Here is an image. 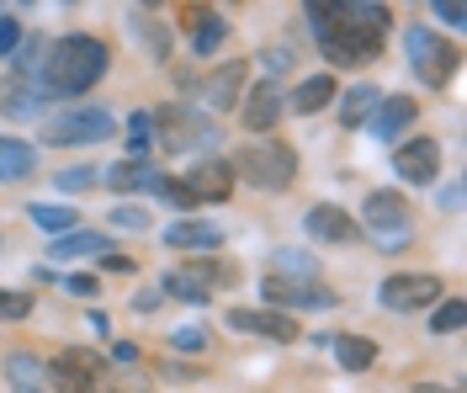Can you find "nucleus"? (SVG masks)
<instances>
[{
  "instance_id": "obj_1",
  "label": "nucleus",
  "mask_w": 467,
  "mask_h": 393,
  "mask_svg": "<svg viewBox=\"0 0 467 393\" xmlns=\"http://www.w3.org/2000/svg\"><path fill=\"white\" fill-rule=\"evenodd\" d=\"M308 22H314V37H319L324 59L346 64V69H361L382 54V32H388V5H372V0H350V5H324L314 0L308 5Z\"/></svg>"
},
{
  "instance_id": "obj_2",
  "label": "nucleus",
  "mask_w": 467,
  "mask_h": 393,
  "mask_svg": "<svg viewBox=\"0 0 467 393\" xmlns=\"http://www.w3.org/2000/svg\"><path fill=\"white\" fill-rule=\"evenodd\" d=\"M107 69H112V48L101 37H90V32H69V37H58L54 48H48L43 75H37V91H43V101L48 96L54 101H75L90 86H101Z\"/></svg>"
},
{
  "instance_id": "obj_3",
  "label": "nucleus",
  "mask_w": 467,
  "mask_h": 393,
  "mask_svg": "<svg viewBox=\"0 0 467 393\" xmlns=\"http://www.w3.org/2000/svg\"><path fill=\"white\" fill-rule=\"evenodd\" d=\"M234 176H244L261 191H287L292 176H297V150H292L287 139H255L250 150H239Z\"/></svg>"
},
{
  "instance_id": "obj_4",
  "label": "nucleus",
  "mask_w": 467,
  "mask_h": 393,
  "mask_svg": "<svg viewBox=\"0 0 467 393\" xmlns=\"http://www.w3.org/2000/svg\"><path fill=\"white\" fill-rule=\"evenodd\" d=\"M361 218H367V234L378 240V250H409L414 244V212L399 191H372Z\"/></svg>"
},
{
  "instance_id": "obj_5",
  "label": "nucleus",
  "mask_w": 467,
  "mask_h": 393,
  "mask_svg": "<svg viewBox=\"0 0 467 393\" xmlns=\"http://www.w3.org/2000/svg\"><path fill=\"white\" fill-rule=\"evenodd\" d=\"M154 128H160V139H165V150H175V154H186V150H213L218 144V122L213 118H202V112H192V107H160L154 112Z\"/></svg>"
},
{
  "instance_id": "obj_6",
  "label": "nucleus",
  "mask_w": 467,
  "mask_h": 393,
  "mask_svg": "<svg viewBox=\"0 0 467 393\" xmlns=\"http://www.w3.org/2000/svg\"><path fill=\"white\" fill-rule=\"evenodd\" d=\"M404 48H409V64H414V75L436 91V86H446L451 75H457V48L441 37V32L431 27H409L404 32Z\"/></svg>"
},
{
  "instance_id": "obj_7",
  "label": "nucleus",
  "mask_w": 467,
  "mask_h": 393,
  "mask_svg": "<svg viewBox=\"0 0 467 393\" xmlns=\"http://www.w3.org/2000/svg\"><path fill=\"white\" fill-rule=\"evenodd\" d=\"M117 122L107 107H69V112H58V118H43V139L48 144H96V139H107Z\"/></svg>"
},
{
  "instance_id": "obj_8",
  "label": "nucleus",
  "mask_w": 467,
  "mask_h": 393,
  "mask_svg": "<svg viewBox=\"0 0 467 393\" xmlns=\"http://www.w3.org/2000/svg\"><path fill=\"white\" fill-rule=\"evenodd\" d=\"M234 282H239V272L229 261H197V266H181L165 276V293L181 303H207L218 287H234Z\"/></svg>"
},
{
  "instance_id": "obj_9",
  "label": "nucleus",
  "mask_w": 467,
  "mask_h": 393,
  "mask_svg": "<svg viewBox=\"0 0 467 393\" xmlns=\"http://www.w3.org/2000/svg\"><path fill=\"white\" fill-rule=\"evenodd\" d=\"M378 303H382V308H393V314H420V308L441 303V276L436 272H399V276H388V282L378 287Z\"/></svg>"
},
{
  "instance_id": "obj_10",
  "label": "nucleus",
  "mask_w": 467,
  "mask_h": 393,
  "mask_svg": "<svg viewBox=\"0 0 467 393\" xmlns=\"http://www.w3.org/2000/svg\"><path fill=\"white\" fill-rule=\"evenodd\" d=\"M54 393H90L101 377H107V362L96 357V351H80V346H69V351H58L54 362Z\"/></svg>"
},
{
  "instance_id": "obj_11",
  "label": "nucleus",
  "mask_w": 467,
  "mask_h": 393,
  "mask_svg": "<svg viewBox=\"0 0 467 393\" xmlns=\"http://www.w3.org/2000/svg\"><path fill=\"white\" fill-rule=\"evenodd\" d=\"M393 171H399V181H409V186H431L441 176V144L436 139H404V144L393 150Z\"/></svg>"
},
{
  "instance_id": "obj_12",
  "label": "nucleus",
  "mask_w": 467,
  "mask_h": 393,
  "mask_svg": "<svg viewBox=\"0 0 467 393\" xmlns=\"http://www.w3.org/2000/svg\"><path fill=\"white\" fill-rule=\"evenodd\" d=\"M239 91H244V59L239 64H218L202 86H197V107H192V112L213 118V112H223V107H239Z\"/></svg>"
},
{
  "instance_id": "obj_13",
  "label": "nucleus",
  "mask_w": 467,
  "mask_h": 393,
  "mask_svg": "<svg viewBox=\"0 0 467 393\" xmlns=\"http://www.w3.org/2000/svg\"><path fill=\"white\" fill-rule=\"evenodd\" d=\"M261 298L282 308H329L335 293L324 282H292V276H261Z\"/></svg>"
},
{
  "instance_id": "obj_14",
  "label": "nucleus",
  "mask_w": 467,
  "mask_h": 393,
  "mask_svg": "<svg viewBox=\"0 0 467 393\" xmlns=\"http://www.w3.org/2000/svg\"><path fill=\"white\" fill-rule=\"evenodd\" d=\"M282 112H287V101H282V91H276L271 80H261V86H250V96H244V107H239V118H244V128H250L255 139H271V128L282 122Z\"/></svg>"
},
{
  "instance_id": "obj_15",
  "label": "nucleus",
  "mask_w": 467,
  "mask_h": 393,
  "mask_svg": "<svg viewBox=\"0 0 467 393\" xmlns=\"http://www.w3.org/2000/svg\"><path fill=\"white\" fill-rule=\"evenodd\" d=\"M229 325L239 335H265V340H276V346L297 340V319H287L282 308H234Z\"/></svg>"
},
{
  "instance_id": "obj_16",
  "label": "nucleus",
  "mask_w": 467,
  "mask_h": 393,
  "mask_svg": "<svg viewBox=\"0 0 467 393\" xmlns=\"http://www.w3.org/2000/svg\"><path fill=\"white\" fill-rule=\"evenodd\" d=\"M303 234L319 244H350L361 229H356V218H350L346 208H335V202H319V208H308V218H303Z\"/></svg>"
},
{
  "instance_id": "obj_17",
  "label": "nucleus",
  "mask_w": 467,
  "mask_h": 393,
  "mask_svg": "<svg viewBox=\"0 0 467 393\" xmlns=\"http://www.w3.org/2000/svg\"><path fill=\"white\" fill-rule=\"evenodd\" d=\"M186 191L197 197V202H229L234 197V165L229 160H202V165H192V176H181Z\"/></svg>"
},
{
  "instance_id": "obj_18",
  "label": "nucleus",
  "mask_w": 467,
  "mask_h": 393,
  "mask_svg": "<svg viewBox=\"0 0 467 393\" xmlns=\"http://www.w3.org/2000/svg\"><path fill=\"white\" fill-rule=\"evenodd\" d=\"M414 118H420L414 96H382L378 107H372V118H367V128L378 133L382 144H393L399 133H409V128H414Z\"/></svg>"
},
{
  "instance_id": "obj_19",
  "label": "nucleus",
  "mask_w": 467,
  "mask_h": 393,
  "mask_svg": "<svg viewBox=\"0 0 467 393\" xmlns=\"http://www.w3.org/2000/svg\"><path fill=\"white\" fill-rule=\"evenodd\" d=\"M160 240L171 244V250H218L223 244V229L218 223H202V218H175Z\"/></svg>"
},
{
  "instance_id": "obj_20",
  "label": "nucleus",
  "mask_w": 467,
  "mask_h": 393,
  "mask_svg": "<svg viewBox=\"0 0 467 393\" xmlns=\"http://www.w3.org/2000/svg\"><path fill=\"white\" fill-rule=\"evenodd\" d=\"M5 383H11V393H32V388L54 393V372H48V362H37L27 351H11L5 357Z\"/></svg>"
},
{
  "instance_id": "obj_21",
  "label": "nucleus",
  "mask_w": 467,
  "mask_h": 393,
  "mask_svg": "<svg viewBox=\"0 0 467 393\" xmlns=\"http://www.w3.org/2000/svg\"><path fill=\"white\" fill-rule=\"evenodd\" d=\"M54 261H80V255H112V234H96V229H69L64 240L48 244Z\"/></svg>"
},
{
  "instance_id": "obj_22",
  "label": "nucleus",
  "mask_w": 467,
  "mask_h": 393,
  "mask_svg": "<svg viewBox=\"0 0 467 393\" xmlns=\"http://www.w3.org/2000/svg\"><path fill=\"white\" fill-rule=\"evenodd\" d=\"M181 16H186L181 27L192 32V48H197L202 59L213 54V48H218V43H223V37H229V22H223L218 11H181Z\"/></svg>"
},
{
  "instance_id": "obj_23",
  "label": "nucleus",
  "mask_w": 467,
  "mask_h": 393,
  "mask_svg": "<svg viewBox=\"0 0 467 393\" xmlns=\"http://www.w3.org/2000/svg\"><path fill=\"white\" fill-rule=\"evenodd\" d=\"M324 107H335V75H308L297 91H292V112H303V118H314Z\"/></svg>"
},
{
  "instance_id": "obj_24",
  "label": "nucleus",
  "mask_w": 467,
  "mask_h": 393,
  "mask_svg": "<svg viewBox=\"0 0 467 393\" xmlns=\"http://www.w3.org/2000/svg\"><path fill=\"white\" fill-rule=\"evenodd\" d=\"M37 171V150L22 139H0V181H22Z\"/></svg>"
},
{
  "instance_id": "obj_25",
  "label": "nucleus",
  "mask_w": 467,
  "mask_h": 393,
  "mask_svg": "<svg viewBox=\"0 0 467 393\" xmlns=\"http://www.w3.org/2000/svg\"><path fill=\"white\" fill-rule=\"evenodd\" d=\"M335 362L346 367V372H367V367L378 362V346L367 335H340L335 340Z\"/></svg>"
},
{
  "instance_id": "obj_26",
  "label": "nucleus",
  "mask_w": 467,
  "mask_h": 393,
  "mask_svg": "<svg viewBox=\"0 0 467 393\" xmlns=\"http://www.w3.org/2000/svg\"><path fill=\"white\" fill-rule=\"evenodd\" d=\"M27 212H32V223H37L43 234H58V240H64L69 229H80V212H75V208H58V202H32Z\"/></svg>"
},
{
  "instance_id": "obj_27",
  "label": "nucleus",
  "mask_w": 467,
  "mask_h": 393,
  "mask_svg": "<svg viewBox=\"0 0 467 393\" xmlns=\"http://www.w3.org/2000/svg\"><path fill=\"white\" fill-rule=\"evenodd\" d=\"M37 107H43V91H37V86H16V80H11V86L0 91V112H5V118L32 122L37 118Z\"/></svg>"
},
{
  "instance_id": "obj_28",
  "label": "nucleus",
  "mask_w": 467,
  "mask_h": 393,
  "mask_svg": "<svg viewBox=\"0 0 467 393\" xmlns=\"http://www.w3.org/2000/svg\"><path fill=\"white\" fill-rule=\"evenodd\" d=\"M378 101H382L378 86H356V91H346V101H340V122H346V128H361V122L372 118Z\"/></svg>"
},
{
  "instance_id": "obj_29",
  "label": "nucleus",
  "mask_w": 467,
  "mask_h": 393,
  "mask_svg": "<svg viewBox=\"0 0 467 393\" xmlns=\"http://www.w3.org/2000/svg\"><path fill=\"white\" fill-rule=\"evenodd\" d=\"M96 393H154V383L139 367H107V377L96 383Z\"/></svg>"
},
{
  "instance_id": "obj_30",
  "label": "nucleus",
  "mask_w": 467,
  "mask_h": 393,
  "mask_svg": "<svg viewBox=\"0 0 467 393\" xmlns=\"http://www.w3.org/2000/svg\"><path fill=\"white\" fill-rule=\"evenodd\" d=\"M107 181H112V191H139V186H160V176L149 171L144 160H122Z\"/></svg>"
},
{
  "instance_id": "obj_31",
  "label": "nucleus",
  "mask_w": 467,
  "mask_h": 393,
  "mask_svg": "<svg viewBox=\"0 0 467 393\" xmlns=\"http://www.w3.org/2000/svg\"><path fill=\"white\" fill-rule=\"evenodd\" d=\"M276 266H282L292 282H319V266H314V255H303V250H276Z\"/></svg>"
},
{
  "instance_id": "obj_32",
  "label": "nucleus",
  "mask_w": 467,
  "mask_h": 393,
  "mask_svg": "<svg viewBox=\"0 0 467 393\" xmlns=\"http://www.w3.org/2000/svg\"><path fill=\"white\" fill-rule=\"evenodd\" d=\"M149 223H154V218H149V208H139V202H117L112 208V229H122V234H144Z\"/></svg>"
},
{
  "instance_id": "obj_33",
  "label": "nucleus",
  "mask_w": 467,
  "mask_h": 393,
  "mask_svg": "<svg viewBox=\"0 0 467 393\" xmlns=\"http://www.w3.org/2000/svg\"><path fill=\"white\" fill-rule=\"evenodd\" d=\"M149 133H154V122H149L144 112H139V118L128 122V160H149V154H154Z\"/></svg>"
},
{
  "instance_id": "obj_34",
  "label": "nucleus",
  "mask_w": 467,
  "mask_h": 393,
  "mask_svg": "<svg viewBox=\"0 0 467 393\" xmlns=\"http://www.w3.org/2000/svg\"><path fill=\"white\" fill-rule=\"evenodd\" d=\"M462 319H467V308H462L457 298H446L436 314H431V330H436V335H451V330H462Z\"/></svg>"
},
{
  "instance_id": "obj_35",
  "label": "nucleus",
  "mask_w": 467,
  "mask_h": 393,
  "mask_svg": "<svg viewBox=\"0 0 467 393\" xmlns=\"http://www.w3.org/2000/svg\"><path fill=\"white\" fill-rule=\"evenodd\" d=\"M16 48H22V22L5 11V16H0V59H11Z\"/></svg>"
},
{
  "instance_id": "obj_36",
  "label": "nucleus",
  "mask_w": 467,
  "mask_h": 393,
  "mask_svg": "<svg viewBox=\"0 0 467 393\" xmlns=\"http://www.w3.org/2000/svg\"><path fill=\"white\" fill-rule=\"evenodd\" d=\"M160 197H165L171 208H197V197L186 191V181H175V176H160Z\"/></svg>"
},
{
  "instance_id": "obj_37",
  "label": "nucleus",
  "mask_w": 467,
  "mask_h": 393,
  "mask_svg": "<svg viewBox=\"0 0 467 393\" xmlns=\"http://www.w3.org/2000/svg\"><path fill=\"white\" fill-rule=\"evenodd\" d=\"M54 186L58 191H86V186H96V165H75V171H64Z\"/></svg>"
},
{
  "instance_id": "obj_38",
  "label": "nucleus",
  "mask_w": 467,
  "mask_h": 393,
  "mask_svg": "<svg viewBox=\"0 0 467 393\" xmlns=\"http://www.w3.org/2000/svg\"><path fill=\"white\" fill-rule=\"evenodd\" d=\"M27 314H32L27 293H5V287H0V319H27Z\"/></svg>"
},
{
  "instance_id": "obj_39",
  "label": "nucleus",
  "mask_w": 467,
  "mask_h": 393,
  "mask_svg": "<svg viewBox=\"0 0 467 393\" xmlns=\"http://www.w3.org/2000/svg\"><path fill=\"white\" fill-rule=\"evenodd\" d=\"M431 16H436V22H446V27H462V22H467V5H457V0H436V5H431Z\"/></svg>"
},
{
  "instance_id": "obj_40",
  "label": "nucleus",
  "mask_w": 467,
  "mask_h": 393,
  "mask_svg": "<svg viewBox=\"0 0 467 393\" xmlns=\"http://www.w3.org/2000/svg\"><path fill=\"white\" fill-rule=\"evenodd\" d=\"M64 287H69V293H75V298H96V293H101V276H64Z\"/></svg>"
},
{
  "instance_id": "obj_41",
  "label": "nucleus",
  "mask_w": 467,
  "mask_h": 393,
  "mask_svg": "<svg viewBox=\"0 0 467 393\" xmlns=\"http://www.w3.org/2000/svg\"><path fill=\"white\" fill-rule=\"evenodd\" d=\"M112 362H117V367H139L144 357H139V346H128V340H117V346H112Z\"/></svg>"
},
{
  "instance_id": "obj_42",
  "label": "nucleus",
  "mask_w": 467,
  "mask_h": 393,
  "mask_svg": "<svg viewBox=\"0 0 467 393\" xmlns=\"http://www.w3.org/2000/svg\"><path fill=\"white\" fill-rule=\"evenodd\" d=\"M175 346H181V351H202L207 330H175Z\"/></svg>"
},
{
  "instance_id": "obj_43",
  "label": "nucleus",
  "mask_w": 467,
  "mask_h": 393,
  "mask_svg": "<svg viewBox=\"0 0 467 393\" xmlns=\"http://www.w3.org/2000/svg\"><path fill=\"white\" fill-rule=\"evenodd\" d=\"M261 64H265V75H287V48H271Z\"/></svg>"
},
{
  "instance_id": "obj_44",
  "label": "nucleus",
  "mask_w": 467,
  "mask_h": 393,
  "mask_svg": "<svg viewBox=\"0 0 467 393\" xmlns=\"http://www.w3.org/2000/svg\"><path fill=\"white\" fill-rule=\"evenodd\" d=\"M101 266H107V272H133V261H128V255H101Z\"/></svg>"
},
{
  "instance_id": "obj_45",
  "label": "nucleus",
  "mask_w": 467,
  "mask_h": 393,
  "mask_svg": "<svg viewBox=\"0 0 467 393\" xmlns=\"http://www.w3.org/2000/svg\"><path fill=\"white\" fill-rule=\"evenodd\" d=\"M32 393H48V388H32Z\"/></svg>"
}]
</instances>
